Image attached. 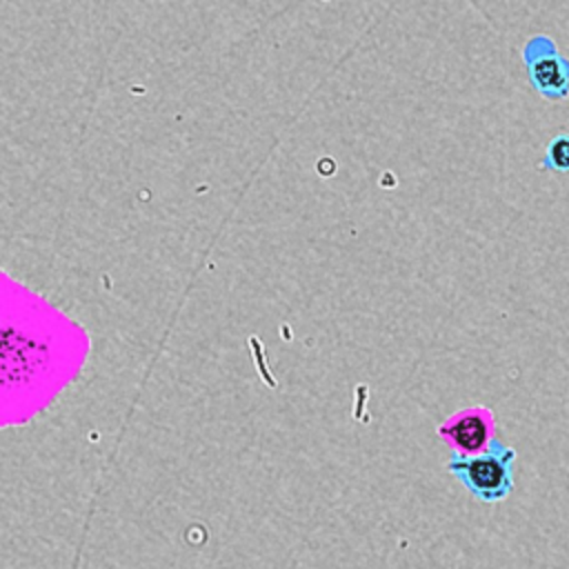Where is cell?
I'll list each match as a JSON object with an SVG mask.
<instances>
[{
  "mask_svg": "<svg viewBox=\"0 0 569 569\" xmlns=\"http://www.w3.org/2000/svg\"><path fill=\"white\" fill-rule=\"evenodd\" d=\"M513 460L516 449L500 440H491L478 453H451L447 471L456 476L462 487L482 502H500L513 491Z\"/></svg>",
  "mask_w": 569,
  "mask_h": 569,
  "instance_id": "1",
  "label": "cell"
},
{
  "mask_svg": "<svg viewBox=\"0 0 569 569\" xmlns=\"http://www.w3.org/2000/svg\"><path fill=\"white\" fill-rule=\"evenodd\" d=\"M522 60L529 82L540 96L549 100L569 96V60L558 51L551 38L533 36L522 49Z\"/></svg>",
  "mask_w": 569,
  "mask_h": 569,
  "instance_id": "2",
  "label": "cell"
},
{
  "mask_svg": "<svg viewBox=\"0 0 569 569\" xmlns=\"http://www.w3.org/2000/svg\"><path fill=\"white\" fill-rule=\"evenodd\" d=\"M493 418L485 407H469L449 416L440 427L438 436L451 445L456 453H478L493 440Z\"/></svg>",
  "mask_w": 569,
  "mask_h": 569,
  "instance_id": "3",
  "label": "cell"
},
{
  "mask_svg": "<svg viewBox=\"0 0 569 569\" xmlns=\"http://www.w3.org/2000/svg\"><path fill=\"white\" fill-rule=\"evenodd\" d=\"M542 167L547 171L569 173V133H558L549 140L542 158Z\"/></svg>",
  "mask_w": 569,
  "mask_h": 569,
  "instance_id": "4",
  "label": "cell"
}]
</instances>
